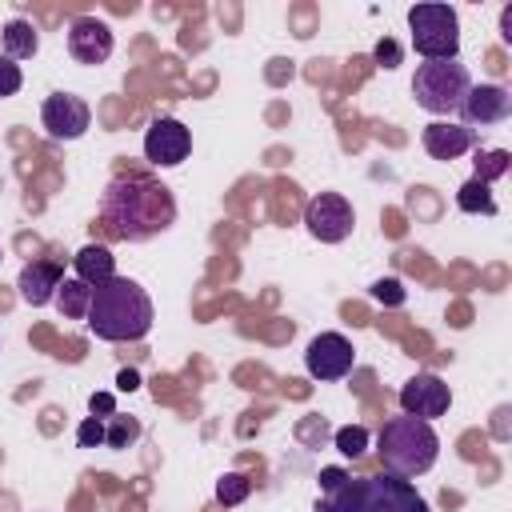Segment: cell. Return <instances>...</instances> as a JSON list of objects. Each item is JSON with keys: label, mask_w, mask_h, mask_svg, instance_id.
Returning a JSON list of instances; mask_svg holds the SVG:
<instances>
[{"label": "cell", "mask_w": 512, "mask_h": 512, "mask_svg": "<svg viewBox=\"0 0 512 512\" xmlns=\"http://www.w3.org/2000/svg\"><path fill=\"white\" fill-rule=\"evenodd\" d=\"M100 220L120 240H148L176 220V200L152 176H116L104 188Z\"/></svg>", "instance_id": "1"}, {"label": "cell", "mask_w": 512, "mask_h": 512, "mask_svg": "<svg viewBox=\"0 0 512 512\" xmlns=\"http://www.w3.org/2000/svg\"><path fill=\"white\" fill-rule=\"evenodd\" d=\"M84 320L88 332L100 340H140L152 328V300L136 280L112 276L108 284L92 288V304Z\"/></svg>", "instance_id": "2"}, {"label": "cell", "mask_w": 512, "mask_h": 512, "mask_svg": "<svg viewBox=\"0 0 512 512\" xmlns=\"http://www.w3.org/2000/svg\"><path fill=\"white\" fill-rule=\"evenodd\" d=\"M312 512H428V500L412 480L380 472V476H348L336 492L320 496Z\"/></svg>", "instance_id": "3"}, {"label": "cell", "mask_w": 512, "mask_h": 512, "mask_svg": "<svg viewBox=\"0 0 512 512\" xmlns=\"http://www.w3.org/2000/svg\"><path fill=\"white\" fill-rule=\"evenodd\" d=\"M376 452H380V464L384 472L392 476H420L436 464L440 456V436L432 432L428 420H416V416H392L384 420L380 436H376Z\"/></svg>", "instance_id": "4"}, {"label": "cell", "mask_w": 512, "mask_h": 512, "mask_svg": "<svg viewBox=\"0 0 512 512\" xmlns=\"http://www.w3.org/2000/svg\"><path fill=\"white\" fill-rule=\"evenodd\" d=\"M468 88H472V76H468V68L460 60H424L416 68V76H412V96L432 116L460 112Z\"/></svg>", "instance_id": "5"}, {"label": "cell", "mask_w": 512, "mask_h": 512, "mask_svg": "<svg viewBox=\"0 0 512 512\" xmlns=\"http://www.w3.org/2000/svg\"><path fill=\"white\" fill-rule=\"evenodd\" d=\"M408 28H412V48L424 60H456L460 56V20L448 4H412Z\"/></svg>", "instance_id": "6"}, {"label": "cell", "mask_w": 512, "mask_h": 512, "mask_svg": "<svg viewBox=\"0 0 512 512\" xmlns=\"http://www.w3.org/2000/svg\"><path fill=\"white\" fill-rule=\"evenodd\" d=\"M304 224H308V232H312L320 244H340V240L352 232L356 212H352V204H348L340 192H320V196L308 200Z\"/></svg>", "instance_id": "7"}, {"label": "cell", "mask_w": 512, "mask_h": 512, "mask_svg": "<svg viewBox=\"0 0 512 512\" xmlns=\"http://www.w3.org/2000/svg\"><path fill=\"white\" fill-rule=\"evenodd\" d=\"M40 124L52 140H80L92 124V108L76 92H52L40 108Z\"/></svg>", "instance_id": "8"}, {"label": "cell", "mask_w": 512, "mask_h": 512, "mask_svg": "<svg viewBox=\"0 0 512 512\" xmlns=\"http://www.w3.org/2000/svg\"><path fill=\"white\" fill-rule=\"evenodd\" d=\"M352 364H356L352 340L340 336V332H320V336H312V344H308V352H304V368H308V376H316V380H340V376L352 372Z\"/></svg>", "instance_id": "9"}, {"label": "cell", "mask_w": 512, "mask_h": 512, "mask_svg": "<svg viewBox=\"0 0 512 512\" xmlns=\"http://www.w3.org/2000/svg\"><path fill=\"white\" fill-rule=\"evenodd\" d=\"M192 152V132L176 116H156L144 132V156L156 168H176Z\"/></svg>", "instance_id": "10"}, {"label": "cell", "mask_w": 512, "mask_h": 512, "mask_svg": "<svg viewBox=\"0 0 512 512\" xmlns=\"http://www.w3.org/2000/svg\"><path fill=\"white\" fill-rule=\"evenodd\" d=\"M452 404V392L448 384L436 376V372H416L404 388H400V408L404 416H416V420H436L444 416Z\"/></svg>", "instance_id": "11"}, {"label": "cell", "mask_w": 512, "mask_h": 512, "mask_svg": "<svg viewBox=\"0 0 512 512\" xmlns=\"http://www.w3.org/2000/svg\"><path fill=\"white\" fill-rule=\"evenodd\" d=\"M508 116H512V96L500 84H472L464 104H460V124L464 128H476V124L488 128V124H500Z\"/></svg>", "instance_id": "12"}, {"label": "cell", "mask_w": 512, "mask_h": 512, "mask_svg": "<svg viewBox=\"0 0 512 512\" xmlns=\"http://www.w3.org/2000/svg\"><path fill=\"white\" fill-rule=\"evenodd\" d=\"M68 52L76 64H104L112 56V28L96 16H76L68 24Z\"/></svg>", "instance_id": "13"}, {"label": "cell", "mask_w": 512, "mask_h": 512, "mask_svg": "<svg viewBox=\"0 0 512 512\" xmlns=\"http://www.w3.org/2000/svg\"><path fill=\"white\" fill-rule=\"evenodd\" d=\"M420 140H424V152L432 160H456L476 144V132L464 124H452V120H432Z\"/></svg>", "instance_id": "14"}, {"label": "cell", "mask_w": 512, "mask_h": 512, "mask_svg": "<svg viewBox=\"0 0 512 512\" xmlns=\"http://www.w3.org/2000/svg\"><path fill=\"white\" fill-rule=\"evenodd\" d=\"M60 280H64L60 264H52V260H32V264H24V268H20L16 288H20V300H24V304L40 308V304H48V300L56 296Z\"/></svg>", "instance_id": "15"}, {"label": "cell", "mask_w": 512, "mask_h": 512, "mask_svg": "<svg viewBox=\"0 0 512 512\" xmlns=\"http://www.w3.org/2000/svg\"><path fill=\"white\" fill-rule=\"evenodd\" d=\"M72 264H76V280H84L88 288H100V284H108L116 276V256L104 244H84L72 256Z\"/></svg>", "instance_id": "16"}, {"label": "cell", "mask_w": 512, "mask_h": 512, "mask_svg": "<svg viewBox=\"0 0 512 512\" xmlns=\"http://www.w3.org/2000/svg\"><path fill=\"white\" fill-rule=\"evenodd\" d=\"M0 44H4V56L8 60H28V56H36V48H40V36H36V24L32 20H8L4 24V32H0Z\"/></svg>", "instance_id": "17"}, {"label": "cell", "mask_w": 512, "mask_h": 512, "mask_svg": "<svg viewBox=\"0 0 512 512\" xmlns=\"http://www.w3.org/2000/svg\"><path fill=\"white\" fill-rule=\"evenodd\" d=\"M88 304H92V288L84 280H60L56 288V308L68 316V320H84L88 316Z\"/></svg>", "instance_id": "18"}, {"label": "cell", "mask_w": 512, "mask_h": 512, "mask_svg": "<svg viewBox=\"0 0 512 512\" xmlns=\"http://www.w3.org/2000/svg\"><path fill=\"white\" fill-rule=\"evenodd\" d=\"M456 204H460V212H484V216H496V200H492V192H488V184L484 180H464L460 184V192H456Z\"/></svg>", "instance_id": "19"}, {"label": "cell", "mask_w": 512, "mask_h": 512, "mask_svg": "<svg viewBox=\"0 0 512 512\" xmlns=\"http://www.w3.org/2000/svg\"><path fill=\"white\" fill-rule=\"evenodd\" d=\"M136 436H140V420H136V416L112 412V416L104 420V448H128Z\"/></svg>", "instance_id": "20"}, {"label": "cell", "mask_w": 512, "mask_h": 512, "mask_svg": "<svg viewBox=\"0 0 512 512\" xmlns=\"http://www.w3.org/2000/svg\"><path fill=\"white\" fill-rule=\"evenodd\" d=\"M508 164H512V156H508L504 148H492V152H476V180L492 184V180H500V176L508 172Z\"/></svg>", "instance_id": "21"}, {"label": "cell", "mask_w": 512, "mask_h": 512, "mask_svg": "<svg viewBox=\"0 0 512 512\" xmlns=\"http://www.w3.org/2000/svg\"><path fill=\"white\" fill-rule=\"evenodd\" d=\"M248 492H252V480H248V476H240V472H228V476L216 484V500H220L224 508L244 504V500H248Z\"/></svg>", "instance_id": "22"}, {"label": "cell", "mask_w": 512, "mask_h": 512, "mask_svg": "<svg viewBox=\"0 0 512 512\" xmlns=\"http://www.w3.org/2000/svg\"><path fill=\"white\" fill-rule=\"evenodd\" d=\"M336 448H340L348 460H360V456L368 452V428H360V424L340 428V432H336Z\"/></svg>", "instance_id": "23"}, {"label": "cell", "mask_w": 512, "mask_h": 512, "mask_svg": "<svg viewBox=\"0 0 512 512\" xmlns=\"http://www.w3.org/2000/svg\"><path fill=\"white\" fill-rule=\"evenodd\" d=\"M20 84H24L20 64H16V60H8V56H0V96H16V92H20Z\"/></svg>", "instance_id": "24"}, {"label": "cell", "mask_w": 512, "mask_h": 512, "mask_svg": "<svg viewBox=\"0 0 512 512\" xmlns=\"http://www.w3.org/2000/svg\"><path fill=\"white\" fill-rule=\"evenodd\" d=\"M76 440H80V448H100V444H104V420H100V416H88V420L76 428Z\"/></svg>", "instance_id": "25"}, {"label": "cell", "mask_w": 512, "mask_h": 512, "mask_svg": "<svg viewBox=\"0 0 512 512\" xmlns=\"http://www.w3.org/2000/svg\"><path fill=\"white\" fill-rule=\"evenodd\" d=\"M372 300H380V304H400L404 300V288H400V280H376L372 284Z\"/></svg>", "instance_id": "26"}, {"label": "cell", "mask_w": 512, "mask_h": 512, "mask_svg": "<svg viewBox=\"0 0 512 512\" xmlns=\"http://www.w3.org/2000/svg\"><path fill=\"white\" fill-rule=\"evenodd\" d=\"M372 56H376V64H380V68H396V64H400V44L384 36V40L376 44V52H372Z\"/></svg>", "instance_id": "27"}, {"label": "cell", "mask_w": 512, "mask_h": 512, "mask_svg": "<svg viewBox=\"0 0 512 512\" xmlns=\"http://www.w3.org/2000/svg\"><path fill=\"white\" fill-rule=\"evenodd\" d=\"M344 480H348V472H344V468H320V492H324V496H328V492H336Z\"/></svg>", "instance_id": "28"}, {"label": "cell", "mask_w": 512, "mask_h": 512, "mask_svg": "<svg viewBox=\"0 0 512 512\" xmlns=\"http://www.w3.org/2000/svg\"><path fill=\"white\" fill-rule=\"evenodd\" d=\"M88 408H92V416H100V420H108V416L116 412V404H112V396H108V392H92Z\"/></svg>", "instance_id": "29"}, {"label": "cell", "mask_w": 512, "mask_h": 512, "mask_svg": "<svg viewBox=\"0 0 512 512\" xmlns=\"http://www.w3.org/2000/svg\"><path fill=\"white\" fill-rule=\"evenodd\" d=\"M116 384H120V388H124V392H132V388H140V376H136V372H132V368H124V372H120V376H116Z\"/></svg>", "instance_id": "30"}, {"label": "cell", "mask_w": 512, "mask_h": 512, "mask_svg": "<svg viewBox=\"0 0 512 512\" xmlns=\"http://www.w3.org/2000/svg\"><path fill=\"white\" fill-rule=\"evenodd\" d=\"M500 36H504V40H512V8H504V12H500Z\"/></svg>", "instance_id": "31"}]
</instances>
